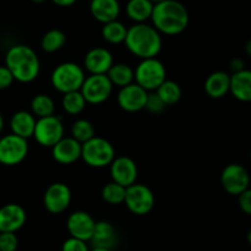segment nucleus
<instances>
[{
    "mask_svg": "<svg viewBox=\"0 0 251 251\" xmlns=\"http://www.w3.org/2000/svg\"><path fill=\"white\" fill-rule=\"evenodd\" d=\"M107 76L109 77L110 82L118 87H124V86L130 85L135 81V71L132 70L131 66L127 64H113L108 70Z\"/></svg>",
    "mask_w": 251,
    "mask_h": 251,
    "instance_id": "393cba45",
    "label": "nucleus"
},
{
    "mask_svg": "<svg viewBox=\"0 0 251 251\" xmlns=\"http://www.w3.org/2000/svg\"><path fill=\"white\" fill-rule=\"evenodd\" d=\"M93 248H105V249H114L118 243V235L115 228L105 221L96 222L95 230L90 239Z\"/></svg>",
    "mask_w": 251,
    "mask_h": 251,
    "instance_id": "6ab92c4d",
    "label": "nucleus"
},
{
    "mask_svg": "<svg viewBox=\"0 0 251 251\" xmlns=\"http://www.w3.org/2000/svg\"><path fill=\"white\" fill-rule=\"evenodd\" d=\"M5 65L11 71L15 80L22 83L36 80L41 70V63L36 51L25 44H17L7 50Z\"/></svg>",
    "mask_w": 251,
    "mask_h": 251,
    "instance_id": "f03ea898",
    "label": "nucleus"
},
{
    "mask_svg": "<svg viewBox=\"0 0 251 251\" xmlns=\"http://www.w3.org/2000/svg\"><path fill=\"white\" fill-rule=\"evenodd\" d=\"M33 137L41 146L53 147L64 137V125L60 117L49 115L38 118L34 126Z\"/></svg>",
    "mask_w": 251,
    "mask_h": 251,
    "instance_id": "1a4fd4ad",
    "label": "nucleus"
},
{
    "mask_svg": "<svg viewBox=\"0 0 251 251\" xmlns=\"http://www.w3.org/2000/svg\"><path fill=\"white\" fill-rule=\"evenodd\" d=\"M2 127H4V119H2V115L1 113H0V132H1Z\"/></svg>",
    "mask_w": 251,
    "mask_h": 251,
    "instance_id": "79ce46f5",
    "label": "nucleus"
},
{
    "mask_svg": "<svg viewBox=\"0 0 251 251\" xmlns=\"http://www.w3.org/2000/svg\"><path fill=\"white\" fill-rule=\"evenodd\" d=\"M26 211L17 203H7L0 207V232L16 233L26 223Z\"/></svg>",
    "mask_w": 251,
    "mask_h": 251,
    "instance_id": "f3484780",
    "label": "nucleus"
},
{
    "mask_svg": "<svg viewBox=\"0 0 251 251\" xmlns=\"http://www.w3.org/2000/svg\"><path fill=\"white\" fill-rule=\"evenodd\" d=\"M90 10L92 16L102 24L118 20L120 4L118 0H91Z\"/></svg>",
    "mask_w": 251,
    "mask_h": 251,
    "instance_id": "aec40b11",
    "label": "nucleus"
},
{
    "mask_svg": "<svg viewBox=\"0 0 251 251\" xmlns=\"http://www.w3.org/2000/svg\"><path fill=\"white\" fill-rule=\"evenodd\" d=\"M156 93L166 103V105L176 104L181 98L180 86L171 80H166L164 82H162V85L156 90Z\"/></svg>",
    "mask_w": 251,
    "mask_h": 251,
    "instance_id": "cd10ccee",
    "label": "nucleus"
},
{
    "mask_svg": "<svg viewBox=\"0 0 251 251\" xmlns=\"http://www.w3.org/2000/svg\"><path fill=\"white\" fill-rule=\"evenodd\" d=\"M19 239L12 232H0V251H16Z\"/></svg>",
    "mask_w": 251,
    "mask_h": 251,
    "instance_id": "473e14b6",
    "label": "nucleus"
},
{
    "mask_svg": "<svg viewBox=\"0 0 251 251\" xmlns=\"http://www.w3.org/2000/svg\"><path fill=\"white\" fill-rule=\"evenodd\" d=\"M250 161H251V152H250Z\"/></svg>",
    "mask_w": 251,
    "mask_h": 251,
    "instance_id": "49530a36",
    "label": "nucleus"
},
{
    "mask_svg": "<svg viewBox=\"0 0 251 251\" xmlns=\"http://www.w3.org/2000/svg\"><path fill=\"white\" fill-rule=\"evenodd\" d=\"M71 191L66 184L54 183L48 186L43 196L44 207L54 215L64 212L70 206Z\"/></svg>",
    "mask_w": 251,
    "mask_h": 251,
    "instance_id": "ddd939ff",
    "label": "nucleus"
},
{
    "mask_svg": "<svg viewBox=\"0 0 251 251\" xmlns=\"http://www.w3.org/2000/svg\"><path fill=\"white\" fill-rule=\"evenodd\" d=\"M229 92L240 102H251V70H244L230 75Z\"/></svg>",
    "mask_w": 251,
    "mask_h": 251,
    "instance_id": "412c9836",
    "label": "nucleus"
},
{
    "mask_svg": "<svg viewBox=\"0 0 251 251\" xmlns=\"http://www.w3.org/2000/svg\"><path fill=\"white\" fill-rule=\"evenodd\" d=\"M28 153L27 140L15 134L6 135L0 139V163L4 166L20 164Z\"/></svg>",
    "mask_w": 251,
    "mask_h": 251,
    "instance_id": "9d476101",
    "label": "nucleus"
},
{
    "mask_svg": "<svg viewBox=\"0 0 251 251\" xmlns=\"http://www.w3.org/2000/svg\"><path fill=\"white\" fill-rule=\"evenodd\" d=\"M221 184L229 195L238 196L250 185L249 172L242 164H228L221 174Z\"/></svg>",
    "mask_w": 251,
    "mask_h": 251,
    "instance_id": "9b49d317",
    "label": "nucleus"
},
{
    "mask_svg": "<svg viewBox=\"0 0 251 251\" xmlns=\"http://www.w3.org/2000/svg\"><path fill=\"white\" fill-rule=\"evenodd\" d=\"M147 96L149 91L142 88L136 82H132L120 88L118 93V104L125 112H140L145 109Z\"/></svg>",
    "mask_w": 251,
    "mask_h": 251,
    "instance_id": "f8f14e48",
    "label": "nucleus"
},
{
    "mask_svg": "<svg viewBox=\"0 0 251 251\" xmlns=\"http://www.w3.org/2000/svg\"><path fill=\"white\" fill-rule=\"evenodd\" d=\"M244 66H245L244 60H243V59H240V58H235V59H233L232 61H230V70L233 71V74L238 73V71L244 70V69H245Z\"/></svg>",
    "mask_w": 251,
    "mask_h": 251,
    "instance_id": "4c0bfd02",
    "label": "nucleus"
},
{
    "mask_svg": "<svg viewBox=\"0 0 251 251\" xmlns=\"http://www.w3.org/2000/svg\"><path fill=\"white\" fill-rule=\"evenodd\" d=\"M96 221L93 220L90 213L85 211H75L71 213L66 222V228H68L70 237L77 238V239L90 242L91 237L95 230Z\"/></svg>",
    "mask_w": 251,
    "mask_h": 251,
    "instance_id": "2eb2a0df",
    "label": "nucleus"
},
{
    "mask_svg": "<svg viewBox=\"0 0 251 251\" xmlns=\"http://www.w3.org/2000/svg\"><path fill=\"white\" fill-rule=\"evenodd\" d=\"M86 104H87V102H86V100L83 98L80 90L64 93L63 100H61V105H63L64 110L71 115L80 114V113L85 109Z\"/></svg>",
    "mask_w": 251,
    "mask_h": 251,
    "instance_id": "bb28decb",
    "label": "nucleus"
},
{
    "mask_svg": "<svg viewBox=\"0 0 251 251\" xmlns=\"http://www.w3.org/2000/svg\"><path fill=\"white\" fill-rule=\"evenodd\" d=\"M36 122V118L32 113L26 112V110H19L11 117L10 127L12 130V134L27 140L33 136Z\"/></svg>",
    "mask_w": 251,
    "mask_h": 251,
    "instance_id": "5701e85b",
    "label": "nucleus"
},
{
    "mask_svg": "<svg viewBox=\"0 0 251 251\" xmlns=\"http://www.w3.org/2000/svg\"><path fill=\"white\" fill-rule=\"evenodd\" d=\"M81 158L87 166L103 168L109 166L115 158V150L108 140L95 136L82 144Z\"/></svg>",
    "mask_w": 251,
    "mask_h": 251,
    "instance_id": "20e7f679",
    "label": "nucleus"
},
{
    "mask_svg": "<svg viewBox=\"0 0 251 251\" xmlns=\"http://www.w3.org/2000/svg\"><path fill=\"white\" fill-rule=\"evenodd\" d=\"M154 2L151 0H129L126 4V15L136 24L151 19Z\"/></svg>",
    "mask_w": 251,
    "mask_h": 251,
    "instance_id": "b1692460",
    "label": "nucleus"
},
{
    "mask_svg": "<svg viewBox=\"0 0 251 251\" xmlns=\"http://www.w3.org/2000/svg\"><path fill=\"white\" fill-rule=\"evenodd\" d=\"M126 48L141 59L156 58L162 49L161 33L153 26L146 25L145 22L135 24L127 28L125 38Z\"/></svg>",
    "mask_w": 251,
    "mask_h": 251,
    "instance_id": "7ed1b4c3",
    "label": "nucleus"
},
{
    "mask_svg": "<svg viewBox=\"0 0 251 251\" xmlns=\"http://www.w3.org/2000/svg\"><path fill=\"white\" fill-rule=\"evenodd\" d=\"M230 75L226 71H215L205 81V91L211 98H222L229 92Z\"/></svg>",
    "mask_w": 251,
    "mask_h": 251,
    "instance_id": "4be33fe9",
    "label": "nucleus"
},
{
    "mask_svg": "<svg viewBox=\"0 0 251 251\" xmlns=\"http://www.w3.org/2000/svg\"><path fill=\"white\" fill-rule=\"evenodd\" d=\"M166 80V68L156 58L142 59L135 70V82L146 91H156Z\"/></svg>",
    "mask_w": 251,
    "mask_h": 251,
    "instance_id": "423d86ee",
    "label": "nucleus"
},
{
    "mask_svg": "<svg viewBox=\"0 0 251 251\" xmlns=\"http://www.w3.org/2000/svg\"><path fill=\"white\" fill-rule=\"evenodd\" d=\"M61 251H90V249H88L87 242L70 237L64 242Z\"/></svg>",
    "mask_w": 251,
    "mask_h": 251,
    "instance_id": "f704fd0d",
    "label": "nucleus"
},
{
    "mask_svg": "<svg viewBox=\"0 0 251 251\" xmlns=\"http://www.w3.org/2000/svg\"><path fill=\"white\" fill-rule=\"evenodd\" d=\"M82 144L71 137H63L51 147L53 158L60 164H71L81 158Z\"/></svg>",
    "mask_w": 251,
    "mask_h": 251,
    "instance_id": "dca6fc26",
    "label": "nucleus"
},
{
    "mask_svg": "<svg viewBox=\"0 0 251 251\" xmlns=\"http://www.w3.org/2000/svg\"><path fill=\"white\" fill-rule=\"evenodd\" d=\"M14 81L15 78L12 76L11 71L9 70V68L6 65L0 66V91L9 88Z\"/></svg>",
    "mask_w": 251,
    "mask_h": 251,
    "instance_id": "e433bc0d",
    "label": "nucleus"
},
{
    "mask_svg": "<svg viewBox=\"0 0 251 251\" xmlns=\"http://www.w3.org/2000/svg\"><path fill=\"white\" fill-rule=\"evenodd\" d=\"M125 194H126V188L115 183V181L108 183L102 189L103 200L109 205H120V203L124 202Z\"/></svg>",
    "mask_w": 251,
    "mask_h": 251,
    "instance_id": "7c9ffc66",
    "label": "nucleus"
},
{
    "mask_svg": "<svg viewBox=\"0 0 251 251\" xmlns=\"http://www.w3.org/2000/svg\"><path fill=\"white\" fill-rule=\"evenodd\" d=\"M124 202L130 212L137 216H144L151 212L153 208L154 195L149 186L134 183L126 188Z\"/></svg>",
    "mask_w": 251,
    "mask_h": 251,
    "instance_id": "6e6552de",
    "label": "nucleus"
},
{
    "mask_svg": "<svg viewBox=\"0 0 251 251\" xmlns=\"http://www.w3.org/2000/svg\"><path fill=\"white\" fill-rule=\"evenodd\" d=\"M151 20L159 33L176 36L188 27L189 12L178 0H162L154 2Z\"/></svg>",
    "mask_w": 251,
    "mask_h": 251,
    "instance_id": "f257e3e1",
    "label": "nucleus"
},
{
    "mask_svg": "<svg viewBox=\"0 0 251 251\" xmlns=\"http://www.w3.org/2000/svg\"><path fill=\"white\" fill-rule=\"evenodd\" d=\"M31 109L33 115L38 118H44L49 117V115H54L55 104H54V100L49 96L37 95L31 102Z\"/></svg>",
    "mask_w": 251,
    "mask_h": 251,
    "instance_id": "c756f323",
    "label": "nucleus"
},
{
    "mask_svg": "<svg viewBox=\"0 0 251 251\" xmlns=\"http://www.w3.org/2000/svg\"><path fill=\"white\" fill-rule=\"evenodd\" d=\"M51 1L54 2L55 5H58V6H71V5L75 4L77 0H51Z\"/></svg>",
    "mask_w": 251,
    "mask_h": 251,
    "instance_id": "58836bf2",
    "label": "nucleus"
},
{
    "mask_svg": "<svg viewBox=\"0 0 251 251\" xmlns=\"http://www.w3.org/2000/svg\"><path fill=\"white\" fill-rule=\"evenodd\" d=\"M166 103L161 100V97L157 93H149L145 109H147L152 114H159L166 109Z\"/></svg>",
    "mask_w": 251,
    "mask_h": 251,
    "instance_id": "72a5a7b5",
    "label": "nucleus"
},
{
    "mask_svg": "<svg viewBox=\"0 0 251 251\" xmlns=\"http://www.w3.org/2000/svg\"><path fill=\"white\" fill-rule=\"evenodd\" d=\"M83 98L90 104H100L110 97L113 83L107 74H91L80 88Z\"/></svg>",
    "mask_w": 251,
    "mask_h": 251,
    "instance_id": "0eeeda50",
    "label": "nucleus"
},
{
    "mask_svg": "<svg viewBox=\"0 0 251 251\" xmlns=\"http://www.w3.org/2000/svg\"><path fill=\"white\" fill-rule=\"evenodd\" d=\"M110 166V176L113 181L120 184V185L127 186L136 183L137 179V166L134 159L130 157H117L113 159Z\"/></svg>",
    "mask_w": 251,
    "mask_h": 251,
    "instance_id": "4468645a",
    "label": "nucleus"
},
{
    "mask_svg": "<svg viewBox=\"0 0 251 251\" xmlns=\"http://www.w3.org/2000/svg\"><path fill=\"white\" fill-rule=\"evenodd\" d=\"M151 1H153V2H158V1H162V0H151Z\"/></svg>",
    "mask_w": 251,
    "mask_h": 251,
    "instance_id": "a18cd8bd",
    "label": "nucleus"
},
{
    "mask_svg": "<svg viewBox=\"0 0 251 251\" xmlns=\"http://www.w3.org/2000/svg\"><path fill=\"white\" fill-rule=\"evenodd\" d=\"M248 243H249V244L251 245V229L249 230V232H248Z\"/></svg>",
    "mask_w": 251,
    "mask_h": 251,
    "instance_id": "37998d69",
    "label": "nucleus"
},
{
    "mask_svg": "<svg viewBox=\"0 0 251 251\" xmlns=\"http://www.w3.org/2000/svg\"><path fill=\"white\" fill-rule=\"evenodd\" d=\"M245 53L249 56H251V39H249V41L245 43Z\"/></svg>",
    "mask_w": 251,
    "mask_h": 251,
    "instance_id": "ea45409f",
    "label": "nucleus"
},
{
    "mask_svg": "<svg viewBox=\"0 0 251 251\" xmlns=\"http://www.w3.org/2000/svg\"><path fill=\"white\" fill-rule=\"evenodd\" d=\"M238 203H239L240 210L247 215L251 216V189L248 188L238 195Z\"/></svg>",
    "mask_w": 251,
    "mask_h": 251,
    "instance_id": "c9c22d12",
    "label": "nucleus"
},
{
    "mask_svg": "<svg viewBox=\"0 0 251 251\" xmlns=\"http://www.w3.org/2000/svg\"><path fill=\"white\" fill-rule=\"evenodd\" d=\"M86 76L82 68L75 63H63L54 69L51 74V85L61 93L78 91L85 81Z\"/></svg>",
    "mask_w": 251,
    "mask_h": 251,
    "instance_id": "39448f33",
    "label": "nucleus"
},
{
    "mask_svg": "<svg viewBox=\"0 0 251 251\" xmlns=\"http://www.w3.org/2000/svg\"><path fill=\"white\" fill-rule=\"evenodd\" d=\"M33 2H36V4H42V2H44L46 0H32Z\"/></svg>",
    "mask_w": 251,
    "mask_h": 251,
    "instance_id": "c03bdc74",
    "label": "nucleus"
},
{
    "mask_svg": "<svg viewBox=\"0 0 251 251\" xmlns=\"http://www.w3.org/2000/svg\"><path fill=\"white\" fill-rule=\"evenodd\" d=\"M71 135L75 140H77L80 144H85L86 141L95 137V127L92 123L86 119L76 120L71 127Z\"/></svg>",
    "mask_w": 251,
    "mask_h": 251,
    "instance_id": "2f4dec72",
    "label": "nucleus"
},
{
    "mask_svg": "<svg viewBox=\"0 0 251 251\" xmlns=\"http://www.w3.org/2000/svg\"><path fill=\"white\" fill-rule=\"evenodd\" d=\"M113 64L112 53L105 48L91 49L85 56V68L90 74H107Z\"/></svg>",
    "mask_w": 251,
    "mask_h": 251,
    "instance_id": "a211bd4d",
    "label": "nucleus"
},
{
    "mask_svg": "<svg viewBox=\"0 0 251 251\" xmlns=\"http://www.w3.org/2000/svg\"><path fill=\"white\" fill-rule=\"evenodd\" d=\"M90 251H113L112 249H105V248H93L92 250Z\"/></svg>",
    "mask_w": 251,
    "mask_h": 251,
    "instance_id": "a19ab883",
    "label": "nucleus"
},
{
    "mask_svg": "<svg viewBox=\"0 0 251 251\" xmlns=\"http://www.w3.org/2000/svg\"><path fill=\"white\" fill-rule=\"evenodd\" d=\"M66 42V36L60 29H50L47 32L41 41V47L47 53H54L64 47Z\"/></svg>",
    "mask_w": 251,
    "mask_h": 251,
    "instance_id": "c85d7f7f",
    "label": "nucleus"
},
{
    "mask_svg": "<svg viewBox=\"0 0 251 251\" xmlns=\"http://www.w3.org/2000/svg\"><path fill=\"white\" fill-rule=\"evenodd\" d=\"M127 28L124 26V24H122L118 20L114 21L107 22V24H103L102 28V37L104 38V41H107L110 44H119L123 43L126 38Z\"/></svg>",
    "mask_w": 251,
    "mask_h": 251,
    "instance_id": "a878e982",
    "label": "nucleus"
}]
</instances>
